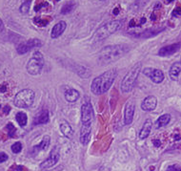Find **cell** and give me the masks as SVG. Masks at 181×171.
I'll return each mask as SVG.
<instances>
[{
	"instance_id": "obj_1",
	"label": "cell",
	"mask_w": 181,
	"mask_h": 171,
	"mask_svg": "<svg viewBox=\"0 0 181 171\" xmlns=\"http://www.w3.org/2000/svg\"><path fill=\"white\" fill-rule=\"evenodd\" d=\"M129 51V47L126 44H116L106 46L98 54V63L100 65H107L118 60Z\"/></svg>"
},
{
	"instance_id": "obj_2",
	"label": "cell",
	"mask_w": 181,
	"mask_h": 171,
	"mask_svg": "<svg viewBox=\"0 0 181 171\" xmlns=\"http://www.w3.org/2000/svg\"><path fill=\"white\" fill-rule=\"evenodd\" d=\"M117 73L116 69H110L106 71L99 77L96 78L92 82L90 90L94 95H102L106 93L112 87L114 80L116 78Z\"/></svg>"
},
{
	"instance_id": "obj_3",
	"label": "cell",
	"mask_w": 181,
	"mask_h": 171,
	"mask_svg": "<svg viewBox=\"0 0 181 171\" xmlns=\"http://www.w3.org/2000/svg\"><path fill=\"white\" fill-rule=\"evenodd\" d=\"M121 27V22L118 20H113V21L107 22L106 24L102 25L100 28H98V30L96 32V34L93 36V42H99V41L104 40L107 37L112 36L114 34L116 31L119 30V28Z\"/></svg>"
},
{
	"instance_id": "obj_4",
	"label": "cell",
	"mask_w": 181,
	"mask_h": 171,
	"mask_svg": "<svg viewBox=\"0 0 181 171\" xmlns=\"http://www.w3.org/2000/svg\"><path fill=\"white\" fill-rule=\"evenodd\" d=\"M140 71H141V64L137 63V64H134L133 66V68L127 73V75L121 81V91L123 93H129V92H131L134 89Z\"/></svg>"
},
{
	"instance_id": "obj_5",
	"label": "cell",
	"mask_w": 181,
	"mask_h": 171,
	"mask_svg": "<svg viewBox=\"0 0 181 171\" xmlns=\"http://www.w3.org/2000/svg\"><path fill=\"white\" fill-rule=\"evenodd\" d=\"M34 98L35 94L32 89H23L15 95L14 105L18 108H29L32 105Z\"/></svg>"
},
{
	"instance_id": "obj_6",
	"label": "cell",
	"mask_w": 181,
	"mask_h": 171,
	"mask_svg": "<svg viewBox=\"0 0 181 171\" xmlns=\"http://www.w3.org/2000/svg\"><path fill=\"white\" fill-rule=\"evenodd\" d=\"M44 64H45V60L42 54L38 51L34 52V55H32V57L28 61V64H27L28 73L30 75H32V76L39 75L44 67Z\"/></svg>"
},
{
	"instance_id": "obj_7",
	"label": "cell",
	"mask_w": 181,
	"mask_h": 171,
	"mask_svg": "<svg viewBox=\"0 0 181 171\" xmlns=\"http://www.w3.org/2000/svg\"><path fill=\"white\" fill-rule=\"evenodd\" d=\"M93 105L90 101L82 104L81 106V122L84 125H90L93 120Z\"/></svg>"
},
{
	"instance_id": "obj_8",
	"label": "cell",
	"mask_w": 181,
	"mask_h": 171,
	"mask_svg": "<svg viewBox=\"0 0 181 171\" xmlns=\"http://www.w3.org/2000/svg\"><path fill=\"white\" fill-rule=\"evenodd\" d=\"M43 45L42 41L37 38H32L30 40H27L25 42H23L21 44H19L17 46V53L19 55H24L28 52H30L31 50H32L34 48H39Z\"/></svg>"
},
{
	"instance_id": "obj_9",
	"label": "cell",
	"mask_w": 181,
	"mask_h": 171,
	"mask_svg": "<svg viewBox=\"0 0 181 171\" xmlns=\"http://www.w3.org/2000/svg\"><path fill=\"white\" fill-rule=\"evenodd\" d=\"M60 159V154H59V151H58V148H53V150L51 152L50 156L45 161H43L41 162L40 164V168L41 169H49L52 167V166H55L57 162H58Z\"/></svg>"
},
{
	"instance_id": "obj_10",
	"label": "cell",
	"mask_w": 181,
	"mask_h": 171,
	"mask_svg": "<svg viewBox=\"0 0 181 171\" xmlns=\"http://www.w3.org/2000/svg\"><path fill=\"white\" fill-rule=\"evenodd\" d=\"M143 74L148 77L154 83H161L164 80V73L159 69L154 68H145L143 70Z\"/></svg>"
},
{
	"instance_id": "obj_11",
	"label": "cell",
	"mask_w": 181,
	"mask_h": 171,
	"mask_svg": "<svg viewBox=\"0 0 181 171\" xmlns=\"http://www.w3.org/2000/svg\"><path fill=\"white\" fill-rule=\"evenodd\" d=\"M134 111H135V105L133 101H128L125 106V111H124V123L126 125H130L133 122L134 116Z\"/></svg>"
},
{
	"instance_id": "obj_12",
	"label": "cell",
	"mask_w": 181,
	"mask_h": 171,
	"mask_svg": "<svg viewBox=\"0 0 181 171\" xmlns=\"http://www.w3.org/2000/svg\"><path fill=\"white\" fill-rule=\"evenodd\" d=\"M181 47V43L177 42V43H174L171 45L165 46V47H162L159 50L158 55L160 57H170L172 55H174L176 52H178V50Z\"/></svg>"
},
{
	"instance_id": "obj_13",
	"label": "cell",
	"mask_w": 181,
	"mask_h": 171,
	"mask_svg": "<svg viewBox=\"0 0 181 171\" xmlns=\"http://www.w3.org/2000/svg\"><path fill=\"white\" fill-rule=\"evenodd\" d=\"M156 105H157V99L154 96H148L141 103V109L147 112L154 111Z\"/></svg>"
},
{
	"instance_id": "obj_14",
	"label": "cell",
	"mask_w": 181,
	"mask_h": 171,
	"mask_svg": "<svg viewBox=\"0 0 181 171\" xmlns=\"http://www.w3.org/2000/svg\"><path fill=\"white\" fill-rule=\"evenodd\" d=\"M90 136H92V128H90V125H84L83 124L80 129V136H79L80 143L83 145L88 144L90 140Z\"/></svg>"
},
{
	"instance_id": "obj_15",
	"label": "cell",
	"mask_w": 181,
	"mask_h": 171,
	"mask_svg": "<svg viewBox=\"0 0 181 171\" xmlns=\"http://www.w3.org/2000/svg\"><path fill=\"white\" fill-rule=\"evenodd\" d=\"M66 28H67V23H66L65 21H63V20L57 22L52 29L51 37H52V38H57V37H59L64 33V31L66 30Z\"/></svg>"
},
{
	"instance_id": "obj_16",
	"label": "cell",
	"mask_w": 181,
	"mask_h": 171,
	"mask_svg": "<svg viewBox=\"0 0 181 171\" xmlns=\"http://www.w3.org/2000/svg\"><path fill=\"white\" fill-rule=\"evenodd\" d=\"M50 117H49V111L46 109H43L41 112H39L38 115L34 118V125H39V124H45L49 122Z\"/></svg>"
},
{
	"instance_id": "obj_17",
	"label": "cell",
	"mask_w": 181,
	"mask_h": 171,
	"mask_svg": "<svg viewBox=\"0 0 181 171\" xmlns=\"http://www.w3.org/2000/svg\"><path fill=\"white\" fill-rule=\"evenodd\" d=\"M152 126H153V122H152V120L148 119L145 120L144 122L143 126L141 128L140 132H139V139L140 140H144V139H147L149 137L151 130H152Z\"/></svg>"
},
{
	"instance_id": "obj_18",
	"label": "cell",
	"mask_w": 181,
	"mask_h": 171,
	"mask_svg": "<svg viewBox=\"0 0 181 171\" xmlns=\"http://www.w3.org/2000/svg\"><path fill=\"white\" fill-rule=\"evenodd\" d=\"M180 72H181V62H175V63H174L171 66L170 71H169V76H170L171 80H177Z\"/></svg>"
},
{
	"instance_id": "obj_19",
	"label": "cell",
	"mask_w": 181,
	"mask_h": 171,
	"mask_svg": "<svg viewBox=\"0 0 181 171\" xmlns=\"http://www.w3.org/2000/svg\"><path fill=\"white\" fill-rule=\"evenodd\" d=\"M79 92L73 88H69L65 92V99L69 102H75L79 99Z\"/></svg>"
},
{
	"instance_id": "obj_20",
	"label": "cell",
	"mask_w": 181,
	"mask_h": 171,
	"mask_svg": "<svg viewBox=\"0 0 181 171\" xmlns=\"http://www.w3.org/2000/svg\"><path fill=\"white\" fill-rule=\"evenodd\" d=\"M50 143H51V138L50 136H44V138L41 141V143L36 145V146L34 147V152H39V151H44V150H46L49 146H50Z\"/></svg>"
},
{
	"instance_id": "obj_21",
	"label": "cell",
	"mask_w": 181,
	"mask_h": 171,
	"mask_svg": "<svg viewBox=\"0 0 181 171\" xmlns=\"http://www.w3.org/2000/svg\"><path fill=\"white\" fill-rule=\"evenodd\" d=\"M164 29L165 28H154V29H148V30L144 31L143 33H141L140 35H137L135 36L137 37H141V38H147V37H151V36H156L159 33H161L162 31H164Z\"/></svg>"
},
{
	"instance_id": "obj_22",
	"label": "cell",
	"mask_w": 181,
	"mask_h": 171,
	"mask_svg": "<svg viewBox=\"0 0 181 171\" xmlns=\"http://www.w3.org/2000/svg\"><path fill=\"white\" fill-rule=\"evenodd\" d=\"M171 122V115L165 114L162 115L161 117H159L158 120L155 122V127L156 128H161L163 126L167 125V124Z\"/></svg>"
},
{
	"instance_id": "obj_23",
	"label": "cell",
	"mask_w": 181,
	"mask_h": 171,
	"mask_svg": "<svg viewBox=\"0 0 181 171\" xmlns=\"http://www.w3.org/2000/svg\"><path fill=\"white\" fill-rule=\"evenodd\" d=\"M60 131L62 132V134L67 138H72L73 135V128L68 122H62L60 124Z\"/></svg>"
},
{
	"instance_id": "obj_24",
	"label": "cell",
	"mask_w": 181,
	"mask_h": 171,
	"mask_svg": "<svg viewBox=\"0 0 181 171\" xmlns=\"http://www.w3.org/2000/svg\"><path fill=\"white\" fill-rule=\"evenodd\" d=\"M15 119H16V122H18V124L21 127H24L27 124L28 118L26 113H24V112H18L15 116Z\"/></svg>"
},
{
	"instance_id": "obj_25",
	"label": "cell",
	"mask_w": 181,
	"mask_h": 171,
	"mask_svg": "<svg viewBox=\"0 0 181 171\" xmlns=\"http://www.w3.org/2000/svg\"><path fill=\"white\" fill-rule=\"evenodd\" d=\"M51 21V17H34V22L39 27H44Z\"/></svg>"
},
{
	"instance_id": "obj_26",
	"label": "cell",
	"mask_w": 181,
	"mask_h": 171,
	"mask_svg": "<svg viewBox=\"0 0 181 171\" xmlns=\"http://www.w3.org/2000/svg\"><path fill=\"white\" fill-rule=\"evenodd\" d=\"M75 3L73 2H69L67 4H65V5L62 7V9H61V14H70L71 12L73 11V9L75 8Z\"/></svg>"
},
{
	"instance_id": "obj_27",
	"label": "cell",
	"mask_w": 181,
	"mask_h": 171,
	"mask_svg": "<svg viewBox=\"0 0 181 171\" xmlns=\"http://www.w3.org/2000/svg\"><path fill=\"white\" fill-rule=\"evenodd\" d=\"M30 8H31V0H27V1L23 2L22 5L20 6L19 8V11L21 14H28L29 11H30Z\"/></svg>"
},
{
	"instance_id": "obj_28",
	"label": "cell",
	"mask_w": 181,
	"mask_h": 171,
	"mask_svg": "<svg viewBox=\"0 0 181 171\" xmlns=\"http://www.w3.org/2000/svg\"><path fill=\"white\" fill-rule=\"evenodd\" d=\"M6 129H7V131H8V135H9V137L14 138L15 136L16 129H15V127H14V125L13 123H11V122L8 123L7 126H6Z\"/></svg>"
},
{
	"instance_id": "obj_29",
	"label": "cell",
	"mask_w": 181,
	"mask_h": 171,
	"mask_svg": "<svg viewBox=\"0 0 181 171\" xmlns=\"http://www.w3.org/2000/svg\"><path fill=\"white\" fill-rule=\"evenodd\" d=\"M22 150V144L20 141H16L13 145H11V151H13L14 154H17L19 152H21Z\"/></svg>"
},
{
	"instance_id": "obj_30",
	"label": "cell",
	"mask_w": 181,
	"mask_h": 171,
	"mask_svg": "<svg viewBox=\"0 0 181 171\" xmlns=\"http://www.w3.org/2000/svg\"><path fill=\"white\" fill-rule=\"evenodd\" d=\"M166 171H181V164H176L170 165V166H169V167L167 168Z\"/></svg>"
},
{
	"instance_id": "obj_31",
	"label": "cell",
	"mask_w": 181,
	"mask_h": 171,
	"mask_svg": "<svg viewBox=\"0 0 181 171\" xmlns=\"http://www.w3.org/2000/svg\"><path fill=\"white\" fill-rule=\"evenodd\" d=\"M46 6H48V3H47V2L36 3V5H35V7H34V11H35V12H40L42 8L46 7Z\"/></svg>"
},
{
	"instance_id": "obj_32",
	"label": "cell",
	"mask_w": 181,
	"mask_h": 171,
	"mask_svg": "<svg viewBox=\"0 0 181 171\" xmlns=\"http://www.w3.org/2000/svg\"><path fill=\"white\" fill-rule=\"evenodd\" d=\"M172 16H175V17H177V16H181V7H176L175 9L172 12Z\"/></svg>"
},
{
	"instance_id": "obj_33",
	"label": "cell",
	"mask_w": 181,
	"mask_h": 171,
	"mask_svg": "<svg viewBox=\"0 0 181 171\" xmlns=\"http://www.w3.org/2000/svg\"><path fill=\"white\" fill-rule=\"evenodd\" d=\"M8 155L6 153H4V152H1L0 153V164H2V162H6L7 160H8Z\"/></svg>"
},
{
	"instance_id": "obj_34",
	"label": "cell",
	"mask_w": 181,
	"mask_h": 171,
	"mask_svg": "<svg viewBox=\"0 0 181 171\" xmlns=\"http://www.w3.org/2000/svg\"><path fill=\"white\" fill-rule=\"evenodd\" d=\"M10 111H11V107L9 105H6V106H4L3 108V112H4V114L5 115H8L10 113Z\"/></svg>"
},
{
	"instance_id": "obj_35",
	"label": "cell",
	"mask_w": 181,
	"mask_h": 171,
	"mask_svg": "<svg viewBox=\"0 0 181 171\" xmlns=\"http://www.w3.org/2000/svg\"><path fill=\"white\" fill-rule=\"evenodd\" d=\"M153 143H154V146H155V147H159L160 145H161V143H160V141H159L158 140H154Z\"/></svg>"
},
{
	"instance_id": "obj_36",
	"label": "cell",
	"mask_w": 181,
	"mask_h": 171,
	"mask_svg": "<svg viewBox=\"0 0 181 171\" xmlns=\"http://www.w3.org/2000/svg\"><path fill=\"white\" fill-rule=\"evenodd\" d=\"M4 30V23L2 21V19L0 18V32H3Z\"/></svg>"
},
{
	"instance_id": "obj_37",
	"label": "cell",
	"mask_w": 181,
	"mask_h": 171,
	"mask_svg": "<svg viewBox=\"0 0 181 171\" xmlns=\"http://www.w3.org/2000/svg\"><path fill=\"white\" fill-rule=\"evenodd\" d=\"M98 171H109V169L106 167V166H101V167L99 168V170Z\"/></svg>"
},
{
	"instance_id": "obj_38",
	"label": "cell",
	"mask_w": 181,
	"mask_h": 171,
	"mask_svg": "<svg viewBox=\"0 0 181 171\" xmlns=\"http://www.w3.org/2000/svg\"><path fill=\"white\" fill-rule=\"evenodd\" d=\"M6 84H4V85H2V88L1 89H0V91H1V92H5L6 91Z\"/></svg>"
},
{
	"instance_id": "obj_39",
	"label": "cell",
	"mask_w": 181,
	"mask_h": 171,
	"mask_svg": "<svg viewBox=\"0 0 181 171\" xmlns=\"http://www.w3.org/2000/svg\"><path fill=\"white\" fill-rule=\"evenodd\" d=\"M118 14V9H116L114 10V14Z\"/></svg>"
},
{
	"instance_id": "obj_40",
	"label": "cell",
	"mask_w": 181,
	"mask_h": 171,
	"mask_svg": "<svg viewBox=\"0 0 181 171\" xmlns=\"http://www.w3.org/2000/svg\"><path fill=\"white\" fill-rule=\"evenodd\" d=\"M171 1H172V0H168V2H171Z\"/></svg>"
},
{
	"instance_id": "obj_41",
	"label": "cell",
	"mask_w": 181,
	"mask_h": 171,
	"mask_svg": "<svg viewBox=\"0 0 181 171\" xmlns=\"http://www.w3.org/2000/svg\"><path fill=\"white\" fill-rule=\"evenodd\" d=\"M100 1H105V0H100Z\"/></svg>"
},
{
	"instance_id": "obj_42",
	"label": "cell",
	"mask_w": 181,
	"mask_h": 171,
	"mask_svg": "<svg viewBox=\"0 0 181 171\" xmlns=\"http://www.w3.org/2000/svg\"><path fill=\"white\" fill-rule=\"evenodd\" d=\"M180 84H181V78H180Z\"/></svg>"
},
{
	"instance_id": "obj_43",
	"label": "cell",
	"mask_w": 181,
	"mask_h": 171,
	"mask_svg": "<svg viewBox=\"0 0 181 171\" xmlns=\"http://www.w3.org/2000/svg\"><path fill=\"white\" fill-rule=\"evenodd\" d=\"M0 109H1V105H0Z\"/></svg>"
}]
</instances>
